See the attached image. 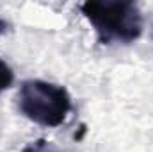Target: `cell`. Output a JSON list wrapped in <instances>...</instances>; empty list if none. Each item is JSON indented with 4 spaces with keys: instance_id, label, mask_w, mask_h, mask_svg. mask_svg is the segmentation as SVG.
Wrapping results in <instances>:
<instances>
[{
    "instance_id": "3",
    "label": "cell",
    "mask_w": 153,
    "mask_h": 152,
    "mask_svg": "<svg viewBox=\"0 0 153 152\" xmlns=\"http://www.w3.org/2000/svg\"><path fill=\"white\" fill-rule=\"evenodd\" d=\"M13 81H14V74H13L11 66L4 59H0V93L5 91L7 88H11Z\"/></svg>"
},
{
    "instance_id": "1",
    "label": "cell",
    "mask_w": 153,
    "mask_h": 152,
    "mask_svg": "<svg viewBox=\"0 0 153 152\" xmlns=\"http://www.w3.org/2000/svg\"><path fill=\"white\" fill-rule=\"evenodd\" d=\"M84 18L102 43H132L143 32V14L134 2H84Z\"/></svg>"
},
{
    "instance_id": "2",
    "label": "cell",
    "mask_w": 153,
    "mask_h": 152,
    "mask_svg": "<svg viewBox=\"0 0 153 152\" xmlns=\"http://www.w3.org/2000/svg\"><path fill=\"white\" fill-rule=\"evenodd\" d=\"M18 108L25 118L41 127H59L71 111V97L61 84L29 79L20 86Z\"/></svg>"
},
{
    "instance_id": "4",
    "label": "cell",
    "mask_w": 153,
    "mask_h": 152,
    "mask_svg": "<svg viewBox=\"0 0 153 152\" xmlns=\"http://www.w3.org/2000/svg\"><path fill=\"white\" fill-rule=\"evenodd\" d=\"M22 152H55L52 147H48L45 141H36V143H30L27 145Z\"/></svg>"
}]
</instances>
